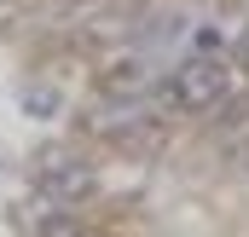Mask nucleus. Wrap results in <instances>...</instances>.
Listing matches in <instances>:
<instances>
[{
	"instance_id": "obj_2",
	"label": "nucleus",
	"mask_w": 249,
	"mask_h": 237,
	"mask_svg": "<svg viewBox=\"0 0 249 237\" xmlns=\"http://www.w3.org/2000/svg\"><path fill=\"white\" fill-rule=\"evenodd\" d=\"M168 99H174V110H191V116L220 110V104L232 99L226 58H186L174 75H168Z\"/></svg>"
},
{
	"instance_id": "obj_8",
	"label": "nucleus",
	"mask_w": 249,
	"mask_h": 237,
	"mask_svg": "<svg viewBox=\"0 0 249 237\" xmlns=\"http://www.w3.org/2000/svg\"><path fill=\"white\" fill-rule=\"evenodd\" d=\"M75 6H87V0H75Z\"/></svg>"
},
{
	"instance_id": "obj_6",
	"label": "nucleus",
	"mask_w": 249,
	"mask_h": 237,
	"mask_svg": "<svg viewBox=\"0 0 249 237\" xmlns=\"http://www.w3.org/2000/svg\"><path fill=\"white\" fill-rule=\"evenodd\" d=\"M232 52H238V58L249 64V29H244V35H238V47H232Z\"/></svg>"
},
{
	"instance_id": "obj_1",
	"label": "nucleus",
	"mask_w": 249,
	"mask_h": 237,
	"mask_svg": "<svg viewBox=\"0 0 249 237\" xmlns=\"http://www.w3.org/2000/svg\"><path fill=\"white\" fill-rule=\"evenodd\" d=\"M29 179H35V191H41L47 203H58V208H81V203L99 191V168H93L81 151H70V145H41L35 162H29Z\"/></svg>"
},
{
	"instance_id": "obj_4",
	"label": "nucleus",
	"mask_w": 249,
	"mask_h": 237,
	"mask_svg": "<svg viewBox=\"0 0 249 237\" xmlns=\"http://www.w3.org/2000/svg\"><path fill=\"white\" fill-rule=\"evenodd\" d=\"M18 110L35 116V121H53V116L64 110V93H58V87H47V81H29V87L18 93Z\"/></svg>"
},
{
	"instance_id": "obj_3",
	"label": "nucleus",
	"mask_w": 249,
	"mask_h": 237,
	"mask_svg": "<svg viewBox=\"0 0 249 237\" xmlns=\"http://www.w3.org/2000/svg\"><path fill=\"white\" fill-rule=\"evenodd\" d=\"M99 93L105 99H145V58L139 52H116L99 69Z\"/></svg>"
},
{
	"instance_id": "obj_5",
	"label": "nucleus",
	"mask_w": 249,
	"mask_h": 237,
	"mask_svg": "<svg viewBox=\"0 0 249 237\" xmlns=\"http://www.w3.org/2000/svg\"><path fill=\"white\" fill-rule=\"evenodd\" d=\"M226 52V35L214 29V23H197V35H191V58H220Z\"/></svg>"
},
{
	"instance_id": "obj_7",
	"label": "nucleus",
	"mask_w": 249,
	"mask_h": 237,
	"mask_svg": "<svg viewBox=\"0 0 249 237\" xmlns=\"http://www.w3.org/2000/svg\"><path fill=\"white\" fill-rule=\"evenodd\" d=\"M75 237H105V232H81V226H75Z\"/></svg>"
}]
</instances>
